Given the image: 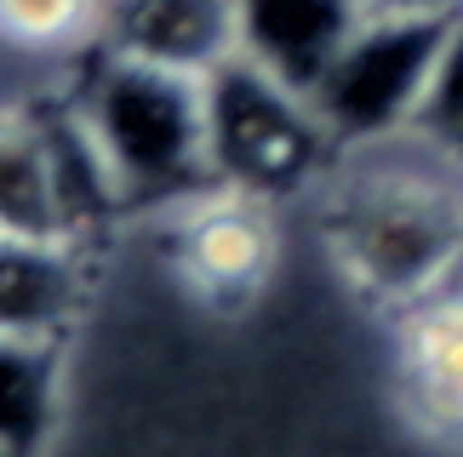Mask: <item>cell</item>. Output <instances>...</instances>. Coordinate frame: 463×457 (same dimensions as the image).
Listing matches in <instances>:
<instances>
[{"label": "cell", "instance_id": "1", "mask_svg": "<svg viewBox=\"0 0 463 457\" xmlns=\"http://www.w3.org/2000/svg\"><path fill=\"white\" fill-rule=\"evenodd\" d=\"M315 201L332 269L372 309L401 321L463 286V172L418 144L344 154Z\"/></svg>", "mask_w": 463, "mask_h": 457}, {"label": "cell", "instance_id": "2", "mask_svg": "<svg viewBox=\"0 0 463 457\" xmlns=\"http://www.w3.org/2000/svg\"><path fill=\"white\" fill-rule=\"evenodd\" d=\"M69 103L98 137L132 212H172L212 189L201 75H172L92 46L80 58V80L69 86Z\"/></svg>", "mask_w": 463, "mask_h": 457}, {"label": "cell", "instance_id": "3", "mask_svg": "<svg viewBox=\"0 0 463 457\" xmlns=\"http://www.w3.org/2000/svg\"><path fill=\"white\" fill-rule=\"evenodd\" d=\"M206 149L212 183L269 206L315 195L344 161L315 103L246 58H229L218 75H206Z\"/></svg>", "mask_w": 463, "mask_h": 457}, {"label": "cell", "instance_id": "4", "mask_svg": "<svg viewBox=\"0 0 463 457\" xmlns=\"http://www.w3.org/2000/svg\"><path fill=\"white\" fill-rule=\"evenodd\" d=\"M458 17H378L372 12L354 29V41L337 51V63L309 92L315 115L326 120L337 149L361 154V149H383V144L412 137V120L435 86V69L447 58Z\"/></svg>", "mask_w": 463, "mask_h": 457}, {"label": "cell", "instance_id": "5", "mask_svg": "<svg viewBox=\"0 0 463 457\" xmlns=\"http://www.w3.org/2000/svg\"><path fill=\"white\" fill-rule=\"evenodd\" d=\"M160 218L172 228V269L206 309H246L269 286L280 257V223L269 201L212 183Z\"/></svg>", "mask_w": 463, "mask_h": 457}, {"label": "cell", "instance_id": "6", "mask_svg": "<svg viewBox=\"0 0 463 457\" xmlns=\"http://www.w3.org/2000/svg\"><path fill=\"white\" fill-rule=\"evenodd\" d=\"M98 51L206 80L241 58V12L235 0H103Z\"/></svg>", "mask_w": 463, "mask_h": 457}, {"label": "cell", "instance_id": "7", "mask_svg": "<svg viewBox=\"0 0 463 457\" xmlns=\"http://www.w3.org/2000/svg\"><path fill=\"white\" fill-rule=\"evenodd\" d=\"M241 12V58L292 92H315L337 51L366 23V0H235Z\"/></svg>", "mask_w": 463, "mask_h": 457}, {"label": "cell", "instance_id": "8", "mask_svg": "<svg viewBox=\"0 0 463 457\" xmlns=\"http://www.w3.org/2000/svg\"><path fill=\"white\" fill-rule=\"evenodd\" d=\"M86 286H92V246L0 235V338L69 343L86 309Z\"/></svg>", "mask_w": 463, "mask_h": 457}, {"label": "cell", "instance_id": "9", "mask_svg": "<svg viewBox=\"0 0 463 457\" xmlns=\"http://www.w3.org/2000/svg\"><path fill=\"white\" fill-rule=\"evenodd\" d=\"M395 383L401 406L430 441L463 446V286L401 314Z\"/></svg>", "mask_w": 463, "mask_h": 457}, {"label": "cell", "instance_id": "10", "mask_svg": "<svg viewBox=\"0 0 463 457\" xmlns=\"http://www.w3.org/2000/svg\"><path fill=\"white\" fill-rule=\"evenodd\" d=\"M0 235L75 240L63 218L58 154H52L46 109L24 98L0 103Z\"/></svg>", "mask_w": 463, "mask_h": 457}, {"label": "cell", "instance_id": "11", "mask_svg": "<svg viewBox=\"0 0 463 457\" xmlns=\"http://www.w3.org/2000/svg\"><path fill=\"white\" fill-rule=\"evenodd\" d=\"M63 400V343L0 338V446L41 457Z\"/></svg>", "mask_w": 463, "mask_h": 457}, {"label": "cell", "instance_id": "12", "mask_svg": "<svg viewBox=\"0 0 463 457\" xmlns=\"http://www.w3.org/2000/svg\"><path fill=\"white\" fill-rule=\"evenodd\" d=\"M98 23L103 0H0V46L29 58H86Z\"/></svg>", "mask_w": 463, "mask_h": 457}, {"label": "cell", "instance_id": "13", "mask_svg": "<svg viewBox=\"0 0 463 457\" xmlns=\"http://www.w3.org/2000/svg\"><path fill=\"white\" fill-rule=\"evenodd\" d=\"M406 144H418L423 154H435L440 166L463 172V17H458V29L447 41V58L435 69V86H430V98H423Z\"/></svg>", "mask_w": 463, "mask_h": 457}, {"label": "cell", "instance_id": "14", "mask_svg": "<svg viewBox=\"0 0 463 457\" xmlns=\"http://www.w3.org/2000/svg\"><path fill=\"white\" fill-rule=\"evenodd\" d=\"M366 12H378V17H458L463 0H366Z\"/></svg>", "mask_w": 463, "mask_h": 457}, {"label": "cell", "instance_id": "15", "mask_svg": "<svg viewBox=\"0 0 463 457\" xmlns=\"http://www.w3.org/2000/svg\"><path fill=\"white\" fill-rule=\"evenodd\" d=\"M0 457H17V452H6V446H0Z\"/></svg>", "mask_w": 463, "mask_h": 457}]
</instances>
